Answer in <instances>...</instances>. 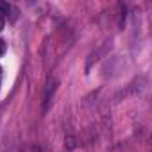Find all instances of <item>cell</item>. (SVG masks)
<instances>
[{"instance_id": "5b68a950", "label": "cell", "mask_w": 152, "mask_h": 152, "mask_svg": "<svg viewBox=\"0 0 152 152\" xmlns=\"http://www.w3.org/2000/svg\"><path fill=\"white\" fill-rule=\"evenodd\" d=\"M2 29H4V18L0 16V31H2Z\"/></svg>"}, {"instance_id": "8992f818", "label": "cell", "mask_w": 152, "mask_h": 152, "mask_svg": "<svg viewBox=\"0 0 152 152\" xmlns=\"http://www.w3.org/2000/svg\"><path fill=\"white\" fill-rule=\"evenodd\" d=\"M0 73H2V66H0Z\"/></svg>"}, {"instance_id": "277c9868", "label": "cell", "mask_w": 152, "mask_h": 152, "mask_svg": "<svg viewBox=\"0 0 152 152\" xmlns=\"http://www.w3.org/2000/svg\"><path fill=\"white\" fill-rule=\"evenodd\" d=\"M4 52H6V43H4L2 39H0V56H2Z\"/></svg>"}, {"instance_id": "7a4b0ae2", "label": "cell", "mask_w": 152, "mask_h": 152, "mask_svg": "<svg viewBox=\"0 0 152 152\" xmlns=\"http://www.w3.org/2000/svg\"><path fill=\"white\" fill-rule=\"evenodd\" d=\"M0 13H2V15H9L11 13V6L7 2H0Z\"/></svg>"}, {"instance_id": "3957f363", "label": "cell", "mask_w": 152, "mask_h": 152, "mask_svg": "<svg viewBox=\"0 0 152 152\" xmlns=\"http://www.w3.org/2000/svg\"><path fill=\"white\" fill-rule=\"evenodd\" d=\"M64 143H66V147H68V148H73V147H75V140H73V136H66Z\"/></svg>"}, {"instance_id": "6da1fadb", "label": "cell", "mask_w": 152, "mask_h": 152, "mask_svg": "<svg viewBox=\"0 0 152 152\" xmlns=\"http://www.w3.org/2000/svg\"><path fill=\"white\" fill-rule=\"evenodd\" d=\"M56 84H57L56 81L47 84V91H45V97H43V113H47V109H48L50 99H52V95H54V91H56Z\"/></svg>"}]
</instances>
